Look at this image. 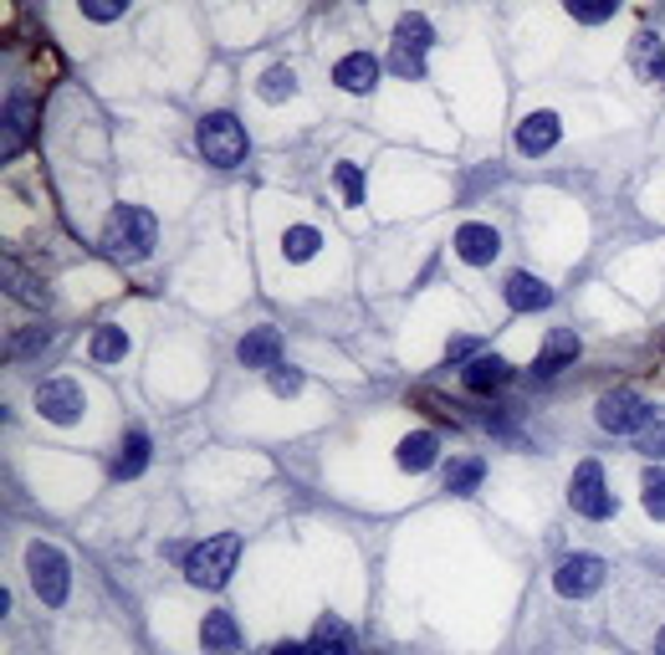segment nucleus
Returning a JSON list of instances; mask_svg holds the SVG:
<instances>
[{"instance_id": "nucleus-30", "label": "nucleus", "mask_w": 665, "mask_h": 655, "mask_svg": "<svg viewBox=\"0 0 665 655\" xmlns=\"http://www.w3.org/2000/svg\"><path fill=\"white\" fill-rule=\"evenodd\" d=\"M389 73L395 77H425V62H420V52H410V46H395L389 42Z\"/></svg>"}, {"instance_id": "nucleus-31", "label": "nucleus", "mask_w": 665, "mask_h": 655, "mask_svg": "<svg viewBox=\"0 0 665 655\" xmlns=\"http://www.w3.org/2000/svg\"><path fill=\"white\" fill-rule=\"evenodd\" d=\"M635 446L645 456H665V410H655V420L645 425V435H635Z\"/></svg>"}, {"instance_id": "nucleus-32", "label": "nucleus", "mask_w": 665, "mask_h": 655, "mask_svg": "<svg viewBox=\"0 0 665 655\" xmlns=\"http://www.w3.org/2000/svg\"><path fill=\"white\" fill-rule=\"evenodd\" d=\"M46 338H52L46 328H31V333H15V338L5 343V354H11V358H26V354H36V348H46Z\"/></svg>"}, {"instance_id": "nucleus-20", "label": "nucleus", "mask_w": 665, "mask_h": 655, "mask_svg": "<svg viewBox=\"0 0 665 655\" xmlns=\"http://www.w3.org/2000/svg\"><path fill=\"white\" fill-rule=\"evenodd\" d=\"M574 358H578V338L568 333V328H553V333L543 338V354H537V364H532V369L547 379V374H558L563 364H574Z\"/></svg>"}, {"instance_id": "nucleus-33", "label": "nucleus", "mask_w": 665, "mask_h": 655, "mask_svg": "<svg viewBox=\"0 0 665 655\" xmlns=\"http://www.w3.org/2000/svg\"><path fill=\"white\" fill-rule=\"evenodd\" d=\"M614 11H620V5H589V0H568V15H574V21H589V26H599V21H614Z\"/></svg>"}, {"instance_id": "nucleus-1", "label": "nucleus", "mask_w": 665, "mask_h": 655, "mask_svg": "<svg viewBox=\"0 0 665 655\" xmlns=\"http://www.w3.org/2000/svg\"><path fill=\"white\" fill-rule=\"evenodd\" d=\"M98 241H103V256H113V262H144L159 246V221L144 206H113Z\"/></svg>"}, {"instance_id": "nucleus-5", "label": "nucleus", "mask_w": 665, "mask_h": 655, "mask_svg": "<svg viewBox=\"0 0 665 655\" xmlns=\"http://www.w3.org/2000/svg\"><path fill=\"white\" fill-rule=\"evenodd\" d=\"M594 420H599V431H609V435H645L655 410L640 400L635 389H609L605 400L594 404Z\"/></svg>"}, {"instance_id": "nucleus-2", "label": "nucleus", "mask_w": 665, "mask_h": 655, "mask_svg": "<svg viewBox=\"0 0 665 655\" xmlns=\"http://www.w3.org/2000/svg\"><path fill=\"white\" fill-rule=\"evenodd\" d=\"M26 574L31 584H36V599H42L46 610H62L67 604V595H73V558L62 548H52V543H26Z\"/></svg>"}, {"instance_id": "nucleus-21", "label": "nucleus", "mask_w": 665, "mask_h": 655, "mask_svg": "<svg viewBox=\"0 0 665 655\" xmlns=\"http://www.w3.org/2000/svg\"><path fill=\"white\" fill-rule=\"evenodd\" d=\"M630 67H635V77L665 73V52H661V36H655V31H640L635 42H630Z\"/></svg>"}, {"instance_id": "nucleus-24", "label": "nucleus", "mask_w": 665, "mask_h": 655, "mask_svg": "<svg viewBox=\"0 0 665 655\" xmlns=\"http://www.w3.org/2000/svg\"><path fill=\"white\" fill-rule=\"evenodd\" d=\"M481 481H487V462L481 456H466V462H456L445 471V491H456V497H472Z\"/></svg>"}, {"instance_id": "nucleus-14", "label": "nucleus", "mask_w": 665, "mask_h": 655, "mask_svg": "<svg viewBox=\"0 0 665 655\" xmlns=\"http://www.w3.org/2000/svg\"><path fill=\"white\" fill-rule=\"evenodd\" d=\"M200 645H206V655H236L241 651V625L231 610H210L206 620H200Z\"/></svg>"}, {"instance_id": "nucleus-15", "label": "nucleus", "mask_w": 665, "mask_h": 655, "mask_svg": "<svg viewBox=\"0 0 665 655\" xmlns=\"http://www.w3.org/2000/svg\"><path fill=\"white\" fill-rule=\"evenodd\" d=\"M512 379V364L497 354H476L466 369H461V385L472 389V395H491V389H502Z\"/></svg>"}, {"instance_id": "nucleus-4", "label": "nucleus", "mask_w": 665, "mask_h": 655, "mask_svg": "<svg viewBox=\"0 0 665 655\" xmlns=\"http://www.w3.org/2000/svg\"><path fill=\"white\" fill-rule=\"evenodd\" d=\"M236 564H241V533H221V537L195 543L190 558H185V574L200 589H225V579L236 574Z\"/></svg>"}, {"instance_id": "nucleus-35", "label": "nucleus", "mask_w": 665, "mask_h": 655, "mask_svg": "<svg viewBox=\"0 0 665 655\" xmlns=\"http://www.w3.org/2000/svg\"><path fill=\"white\" fill-rule=\"evenodd\" d=\"M82 15H88V21H119V15H123V5H119V0H108V5H98V0H88V5H82Z\"/></svg>"}, {"instance_id": "nucleus-34", "label": "nucleus", "mask_w": 665, "mask_h": 655, "mask_svg": "<svg viewBox=\"0 0 665 655\" xmlns=\"http://www.w3.org/2000/svg\"><path fill=\"white\" fill-rule=\"evenodd\" d=\"M271 389H277V395H297V389H302V374H297L292 364H277V369H271Z\"/></svg>"}, {"instance_id": "nucleus-8", "label": "nucleus", "mask_w": 665, "mask_h": 655, "mask_svg": "<svg viewBox=\"0 0 665 655\" xmlns=\"http://www.w3.org/2000/svg\"><path fill=\"white\" fill-rule=\"evenodd\" d=\"M36 410H42V420H52V425H77V420H82V410H88V400H82V385H77V379H67V374H52V379H42V385H36Z\"/></svg>"}, {"instance_id": "nucleus-16", "label": "nucleus", "mask_w": 665, "mask_h": 655, "mask_svg": "<svg viewBox=\"0 0 665 655\" xmlns=\"http://www.w3.org/2000/svg\"><path fill=\"white\" fill-rule=\"evenodd\" d=\"M154 462V441H148V431H129L119 446V462H113V481H133L144 477V466Z\"/></svg>"}, {"instance_id": "nucleus-22", "label": "nucleus", "mask_w": 665, "mask_h": 655, "mask_svg": "<svg viewBox=\"0 0 665 655\" xmlns=\"http://www.w3.org/2000/svg\"><path fill=\"white\" fill-rule=\"evenodd\" d=\"M430 42H435V26H430V15L404 11V15L395 21V46H410V52H430Z\"/></svg>"}, {"instance_id": "nucleus-18", "label": "nucleus", "mask_w": 665, "mask_h": 655, "mask_svg": "<svg viewBox=\"0 0 665 655\" xmlns=\"http://www.w3.org/2000/svg\"><path fill=\"white\" fill-rule=\"evenodd\" d=\"M354 645H358L354 630L343 625V620H333V614H323L308 641V655H354Z\"/></svg>"}, {"instance_id": "nucleus-26", "label": "nucleus", "mask_w": 665, "mask_h": 655, "mask_svg": "<svg viewBox=\"0 0 665 655\" xmlns=\"http://www.w3.org/2000/svg\"><path fill=\"white\" fill-rule=\"evenodd\" d=\"M292 92H297V82L287 67H266V73L256 77V98H262V103H287Z\"/></svg>"}, {"instance_id": "nucleus-36", "label": "nucleus", "mask_w": 665, "mask_h": 655, "mask_svg": "<svg viewBox=\"0 0 665 655\" xmlns=\"http://www.w3.org/2000/svg\"><path fill=\"white\" fill-rule=\"evenodd\" d=\"M476 348H481V343H476V338H451V348H445V358H451V364H456V358H466V354L476 358Z\"/></svg>"}, {"instance_id": "nucleus-27", "label": "nucleus", "mask_w": 665, "mask_h": 655, "mask_svg": "<svg viewBox=\"0 0 665 655\" xmlns=\"http://www.w3.org/2000/svg\"><path fill=\"white\" fill-rule=\"evenodd\" d=\"M5 282H11V298H26L31 308H52V292H42V282H36V277L15 271V262H5Z\"/></svg>"}, {"instance_id": "nucleus-38", "label": "nucleus", "mask_w": 665, "mask_h": 655, "mask_svg": "<svg viewBox=\"0 0 665 655\" xmlns=\"http://www.w3.org/2000/svg\"><path fill=\"white\" fill-rule=\"evenodd\" d=\"M655 655H665V625H661V635H655Z\"/></svg>"}, {"instance_id": "nucleus-10", "label": "nucleus", "mask_w": 665, "mask_h": 655, "mask_svg": "<svg viewBox=\"0 0 665 655\" xmlns=\"http://www.w3.org/2000/svg\"><path fill=\"white\" fill-rule=\"evenodd\" d=\"M236 358L246 364V369L271 374L281 364V328H252V333L236 343Z\"/></svg>"}, {"instance_id": "nucleus-28", "label": "nucleus", "mask_w": 665, "mask_h": 655, "mask_svg": "<svg viewBox=\"0 0 665 655\" xmlns=\"http://www.w3.org/2000/svg\"><path fill=\"white\" fill-rule=\"evenodd\" d=\"M333 185H339V195L348 200V206H364V169L358 164H333Z\"/></svg>"}, {"instance_id": "nucleus-17", "label": "nucleus", "mask_w": 665, "mask_h": 655, "mask_svg": "<svg viewBox=\"0 0 665 655\" xmlns=\"http://www.w3.org/2000/svg\"><path fill=\"white\" fill-rule=\"evenodd\" d=\"M435 456H441V435H435V431L404 435V441H399V451H395V462L404 466V471H430V466H435Z\"/></svg>"}, {"instance_id": "nucleus-6", "label": "nucleus", "mask_w": 665, "mask_h": 655, "mask_svg": "<svg viewBox=\"0 0 665 655\" xmlns=\"http://www.w3.org/2000/svg\"><path fill=\"white\" fill-rule=\"evenodd\" d=\"M568 502H574L578 518H594V522L614 518V491H609V481H605V466H599V462H578L574 481H568Z\"/></svg>"}, {"instance_id": "nucleus-19", "label": "nucleus", "mask_w": 665, "mask_h": 655, "mask_svg": "<svg viewBox=\"0 0 665 655\" xmlns=\"http://www.w3.org/2000/svg\"><path fill=\"white\" fill-rule=\"evenodd\" d=\"M31 123H36V103H31V98H21V92H11V103H5V144H0V149H5V159H11V154L31 138Z\"/></svg>"}, {"instance_id": "nucleus-9", "label": "nucleus", "mask_w": 665, "mask_h": 655, "mask_svg": "<svg viewBox=\"0 0 665 655\" xmlns=\"http://www.w3.org/2000/svg\"><path fill=\"white\" fill-rule=\"evenodd\" d=\"M456 252H461V262H472V267H491L497 252H502V236H497V225H487V221H466L456 231Z\"/></svg>"}, {"instance_id": "nucleus-25", "label": "nucleus", "mask_w": 665, "mask_h": 655, "mask_svg": "<svg viewBox=\"0 0 665 655\" xmlns=\"http://www.w3.org/2000/svg\"><path fill=\"white\" fill-rule=\"evenodd\" d=\"M92 358H98V364H119L123 354H129V333H123V328H113V323H103L98 328V333H92Z\"/></svg>"}, {"instance_id": "nucleus-11", "label": "nucleus", "mask_w": 665, "mask_h": 655, "mask_svg": "<svg viewBox=\"0 0 665 655\" xmlns=\"http://www.w3.org/2000/svg\"><path fill=\"white\" fill-rule=\"evenodd\" d=\"M502 292H507V308L512 313H543L547 302H553V287L543 277H532V271H512L502 282Z\"/></svg>"}, {"instance_id": "nucleus-7", "label": "nucleus", "mask_w": 665, "mask_h": 655, "mask_svg": "<svg viewBox=\"0 0 665 655\" xmlns=\"http://www.w3.org/2000/svg\"><path fill=\"white\" fill-rule=\"evenodd\" d=\"M609 579V564L605 558H594V553H568L558 568H553V589H558L563 599H589L599 595Z\"/></svg>"}, {"instance_id": "nucleus-29", "label": "nucleus", "mask_w": 665, "mask_h": 655, "mask_svg": "<svg viewBox=\"0 0 665 655\" xmlns=\"http://www.w3.org/2000/svg\"><path fill=\"white\" fill-rule=\"evenodd\" d=\"M640 487H645V512H651L655 522H665V471H661V466H651Z\"/></svg>"}, {"instance_id": "nucleus-3", "label": "nucleus", "mask_w": 665, "mask_h": 655, "mask_svg": "<svg viewBox=\"0 0 665 655\" xmlns=\"http://www.w3.org/2000/svg\"><path fill=\"white\" fill-rule=\"evenodd\" d=\"M195 144H200V154H206L215 169H236V164L252 154V138H246L236 113H206V119L195 123Z\"/></svg>"}, {"instance_id": "nucleus-12", "label": "nucleus", "mask_w": 665, "mask_h": 655, "mask_svg": "<svg viewBox=\"0 0 665 655\" xmlns=\"http://www.w3.org/2000/svg\"><path fill=\"white\" fill-rule=\"evenodd\" d=\"M333 82H339L343 92L364 98V92L379 88V57H369V52H348V57L333 67Z\"/></svg>"}, {"instance_id": "nucleus-37", "label": "nucleus", "mask_w": 665, "mask_h": 655, "mask_svg": "<svg viewBox=\"0 0 665 655\" xmlns=\"http://www.w3.org/2000/svg\"><path fill=\"white\" fill-rule=\"evenodd\" d=\"M266 655H308V645H292V641H281V645H271Z\"/></svg>"}, {"instance_id": "nucleus-13", "label": "nucleus", "mask_w": 665, "mask_h": 655, "mask_svg": "<svg viewBox=\"0 0 665 655\" xmlns=\"http://www.w3.org/2000/svg\"><path fill=\"white\" fill-rule=\"evenodd\" d=\"M563 138V123L558 113H528V119L518 123V149L528 154V159H537V154H547L553 144Z\"/></svg>"}, {"instance_id": "nucleus-23", "label": "nucleus", "mask_w": 665, "mask_h": 655, "mask_svg": "<svg viewBox=\"0 0 665 655\" xmlns=\"http://www.w3.org/2000/svg\"><path fill=\"white\" fill-rule=\"evenodd\" d=\"M318 252H323V231H318V225H292V231L281 236V256H287V262H312Z\"/></svg>"}]
</instances>
